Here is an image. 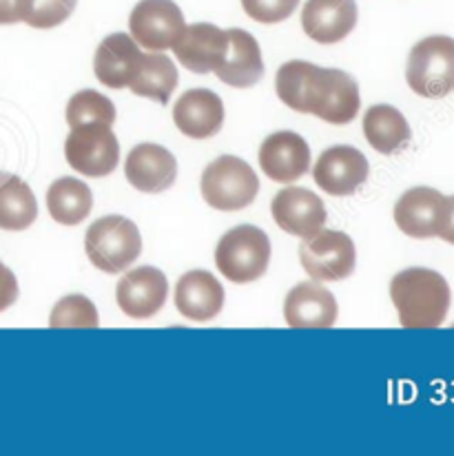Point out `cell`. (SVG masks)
I'll list each match as a JSON object with an SVG mask.
<instances>
[{"label":"cell","mask_w":454,"mask_h":456,"mask_svg":"<svg viewBox=\"0 0 454 456\" xmlns=\"http://www.w3.org/2000/svg\"><path fill=\"white\" fill-rule=\"evenodd\" d=\"M49 216L65 226H76L87 220L93 208V195L85 182L76 177H61L47 191Z\"/></svg>","instance_id":"25"},{"label":"cell","mask_w":454,"mask_h":456,"mask_svg":"<svg viewBox=\"0 0 454 456\" xmlns=\"http://www.w3.org/2000/svg\"><path fill=\"white\" fill-rule=\"evenodd\" d=\"M89 262L109 275L126 271L142 253L140 228L122 216H107L95 220L85 237Z\"/></svg>","instance_id":"4"},{"label":"cell","mask_w":454,"mask_h":456,"mask_svg":"<svg viewBox=\"0 0 454 456\" xmlns=\"http://www.w3.org/2000/svg\"><path fill=\"white\" fill-rule=\"evenodd\" d=\"M368 173H370V167H368L366 155L360 149L346 147V144L326 149L312 168L317 186L335 198L357 193L368 182Z\"/></svg>","instance_id":"11"},{"label":"cell","mask_w":454,"mask_h":456,"mask_svg":"<svg viewBox=\"0 0 454 456\" xmlns=\"http://www.w3.org/2000/svg\"><path fill=\"white\" fill-rule=\"evenodd\" d=\"M357 25L355 0H306L302 9V27L311 40L320 45L342 43Z\"/></svg>","instance_id":"19"},{"label":"cell","mask_w":454,"mask_h":456,"mask_svg":"<svg viewBox=\"0 0 454 456\" xmlns=\"http://www.w3.org/2000/svg\"><path fill=\"white\" fill-rule=\"evenodd\" d=\"M271 264V240L262 228H231L215 248V266L233 284H251L264 277Z\"/></svg>","instance_id":"3"},{"label":"cell","mask_w":454,"mask_h":456,"mask_svg":"<svg viewBox=\"0 0 454 456\" xmlns=\"http://www.w3.org/2000/svg\"><path fill=\"white\" fill-rule=\"evenodd\" d=\"M229 52V34L211 22H195L182 29L174 43V53L182 67L193 74L217 71Z\"/></svg>","instance_id":"14"},{"label":"cell","mask_w":454,"mask_h":456,"mask_svg":"<svg viewBox=\"0 0 454 456\" xmlns=\"http://www.w3.org/2000/svg\"><path fill=\"white\" fill-rule=\"evenodd\" d=\"M271 213L275 224L288 235L308 240L317 235L328 220L320 195L302 186H288L272 198Z\"/></svg>","instance_id":"13"},{"label":"cell","mask_w":454,"mask_h":456,"mask_svg":"<svg viewBox=\"0 0 454 456\" xmlns=\"http://www.w3.org/2000/svg\"><path fill=\"white\" fill-rule=\"evenodd\" d=\"M76 4L78 0H34L25 22L36 29H52L62 25L74 13Z\"/></svg>","instance_id":"29"},{"label":"cell","mask_w":454,"mask_h":456,"mask_svg":"<svg viewBox=\"0 0 454 456\" xmlns=\"http://www.w3.org/2000/svg\"><path fill=\"white\" fill-rule=\"evenodd\" d=\"M229 52L217 67V77L235 89L255 86L264 76V61L255 36L244 29H229Z\"/></svg>","instance_id":"22"},{"label":"cell","mask_w":454,"mask_h":456,"mask_svg":"<svg viewBox=\"0 0 454 456\" xmlns=\"http://www.w3.org/2000/svg\"><path fill=\"white\" fill-rule=\"evenodd\" d=\"M125 175L126 182L142 193H162L174 186L178 177V162L169 149L144 142L138 144L126 158Z\"/></svg>","instance_id":"18"},{"label":"cell","mask_w":454,"mask_h":456,"mask_svg":"<svg viewBox=\"0 0 454 456\" xmlns=\"http://www.w3.org/2000/svg\"><path fill=\"white\" fill-rule=\"evenodd\" d=\"M34 0H0V25L27 20Z\"/></svg>","instance_id":"31"},{"label":"cell","mask_w":454,"mask_h":456,"mask_svg":"<svg viewBox=\"0 0 454 456\" xmlns=\"http://www.w3.org/2000/svg\"><path fill=\"white\" fill-rule=\"evenodd\" d=\"M69 167L85 177H104L120 164V142L102 122L74 126L65 142Z\"/></svg>","instance_id":"8"},{"label":"cell","mask_w":454,"mask_h":456,"mask_svg":"<svg viewBox=\"0 0 454 456\" xmlns=\"http://www.w3.org/2000/svg\"><path fill=\"white\" fill-rule=\"evenodd\" d=\"M169 297V281L160 268L140 266L126 271L116 286V302L131 319H151Z\"/></svg>","instance_id":"12"},{"label":"cell","mask_w":454,"mask_h":456,"mask_svg":"<svg viewBox=\"0 0 454 456\" xmlns=\"http://www.w3.org/2000/svg\"><path fill=\"white\" fill-rule=\"evenodd\" d=\"M89 122H102L111 126L116 122V104L107 95L93 89L78 91L67 102V125L74 126L89 125Z\"/></svg>","instance_id":"27"},{"label":"cell","mask_w":454,"mask_h":456,"mask_svg":"<svg viewBox=\"0 0 454 456\" xmlns=\"http://www.w3.org/2000/svg\"><path fill=\"white\" fill-rule=\"evenodd\" d=\"M363 135L377 153L394 155L410 144L412 129L399 109L375 104L363 116Z\"/></svg>","instance_id":"23"},{"label":"cell","mask_w":454,"mask_h":456,"mask_svg":"<svg viewBox=\"0 0 454 456\" xmlns=\"http://www.w3.org/2000/svg\"><path fill=\"white\" fill-rule=\"evenodd\" d=\"M98 308L85 295H67L53 305L49 328H98Z\"/></svg>","instance_id":"28"},{"label":"cell","mask_w":454,"mask_h":456,"mask_svg":"<svg viewBox=\"0 0 454 456\" xmlns=\"http://www.w3.org/2000/svg\"><path fill=\"white\" fill-rule=\"evenodd\" d=\"M224 102L211 89H191L174 104V122L186 138L207 140L224 126Z\"/></svg>","instance_id":"16"},{"label":"cell","mask_w":454,"mask_h":456,"mask_svg":"<svg viewBox=\"0 0 454 456\" xmlns=\"http://www.w3.org/2000/svg\"><path fill=\"white\" fill-rule=\"evenodd\" d=\"M260 167L272 182H297L311 168V147L295 131H277L262 142Z\"/></svg>","instance_id":"15"},{"label":"cell","mask_w":454,"mask_h":456,"mask_svg":"<svg viewBox=\"0 0 454 456\" xmlns=\"http://www.w3.org/2000/svg\"><path fill=\"white\" fill-rule=\"evenodd\" d=\"M337 299L320 281H304L284 299V319L290 328H330L337 322Z\"/></svg>","instance_id":"20"},{"label":"cell","mask_w":454,"mask_h":456,"mask_svg":"<svg viewBox=\"0 0 454 456\" xmlns=\"http://www.w3.org/2000/svg\"><path fill=\"white\" fill-rule=\"evenodd\" d=\"M199 189L204 202L215 211H242L260 193V180L242 158L222 155L204 168Z\"/></svg>","instance_id":"5"},{"label":"cell","mask_w":454,"mask_h":456,"mask_svg":"<svg viewBox=\"0 0 454 456\" xmlns=\"http://www.w3.org/2000/svg\"><path fill=\"white\" fill-rule=\"evenodd\" d=\"M299 0H242V7L248 18L264 25H275L290 18L297 9Z\"/></svg>","instance_id":"30"},{"label":"cell","mask_w":454,"mask_h":456,"mask_svg":"<svg viewBox=\"0 0 454 456\" xmlns=\"http://www.w3.org/2000/svg\"><path fill=\"white\" fill-rule=\"evenodd\" d=\"M18 299V280L13 271H9L3 262H0V313L16 304Z\"/></svg>","instance_id":"32"},{"label":"cell","mask_w":454,"mask_h":456,"mask_svg":"<svg viewBox=\"0 0 454 456\" xmlns=\"http://www.w3.org/2000/svg\"><path fill=\"white\" fill-rule=\"evenodd\" d=\"M390 299L403 328H439L450 310V286L430 268H406L390 281Z\"/></svg>","instance_id":"2"},{"label":"cell","mask_w":454,"mask_h":456,"mask_svg":"<svg viewBox=\"0 0 454 456\" xmlns=\"http://www.w3.org/2000/svg\"><path fill=\"white\" fill-rule=\"evenodd\" d=\"M408 86L421 98H446L454 91V38L430 36L412 47L406 65Z\"/></svg>","instance_id":"6"},{"label":"cell","mask_w":454,"mask_h":456,"mask_svg":"<svg viewBox=\"0 0 454 456\" xmlns=\"http://www.w3.org/2000/svg\"><path fill=\"white\" fill-rule=\"evenodd\" d=\"M144 52L129 34H111L100 43L93 58L95 77L109 89H126L138 76Z\"/></svg>","instance_id":"17"},{"label":"cell","mask_w":454,"mask_h":456,"mask_svg":"<svg viewBox=\"0 0 454 456\" xmlns=\"http://www.w3.org/2000/svg\"><path fill=\"white\" fill-rule=\"evenodd\" d=\"M277 98L297 113H311L328 125H348L361 107L360 85L342 69H324L306 61H290L275 76Z\"/></svg>","instance_id":"1"},{"label":"cell","mask_w":454,"mask_h":456,"mask_svg":"<svg viewBox=\"0 0 454 456\" xmlns=\"http://www.w3.org/2000/svg\"><path fill=\"white\" fill-rule=\"evenodd\" d=\"M442 237L443 241H448V244L454 246V195L448 198V217H446V226H443L442 231Z\"/></svg>","instance_id":"33"},{"label":"cell","mask_w":454,"mask_h":456,"mask_svg":"<svg viewBox=\"0 0 454 456\" xmlns=\"http://www.w3.org/2000/svg\"><path fill=\"white\" fill-rule=\"evenodd\" d=\"M448 217V198L430 186L406 191L394 204V224L412 240L442 235Z\"/></svg>","instance_id":"10"},{"label":"cell","mask_w":454,"mask_h":456,"mask_svg":"<svg viewBox=\"0 0 454 456\" xmlns=\"http://www.w3.org/2000/svg\"><path fill=\"white\" fill-rule=\"evenodd\" d=\"M175 86H178V69H175L174 61L165 52H149L144 53L138 76L134 77L129 89L135 95L169 104Z\"/></svg>","instance_id":"26"},{"label":"cell","mask_w":454,"mask_h":456,"mask_svg":"<svg viewBox=\"0 0 454 456\" xmlns=\"http://www.w3.org/2000/svg\"><path fill=\"white\" fill-rule=\"evenodd\" d=\"M184 27V13L174 0H140L129 16L131 38L149 52L174 47Z\"/></svg>","instance_id":"9"},{"label":"cell","mask_w":454,"mask_h":456,"mask_svg":"<svg viewBox=\"0 0 454 456\" xmlns=\"http://www.w3.org/2000/svg\"><path fill=\"white\" fill-rule=\"evenodd\" d=\"M224 289L208 271H191L175 286V305L191 322H211L224 308Z\"/></svg>","instance_id":"21"},{"label":"cell","mask_w":454,"mask_h":456,"mask_svg":"<svg viewBox=\"0 0 454 456\" xmlns=\"http://www.w3.org/2000/svg\"><path fill=\"white\" fill-rule=\"evenodd\" d=\"M38 217V202L27 182L13 173H0V228L25 231Z\"/></svg>","instance_id":"24"},{"label":"cell","mask_w":454,"mask_h":456,"mask_svg":"<svg viewBox=\"0 0 454 456\" xmlns=\"http://www.w3.org/2000/svg\"><path fill=\"white\" fill-rule=\"evenodd\" d=\"M299 262L315 281H342L355 273L357 250L351 235L321 228L299 246Z\"/></svg>","instance_id":"7"}]
</instances>
